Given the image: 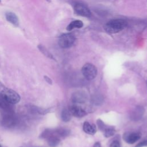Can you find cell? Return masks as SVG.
Here are the masks:
<instances>
[{
  "label": "cell",
  "instance_id": "obj_1",
  "mask_svg": "<svg viewBox=\"0 0 147 147\" xmlns=\"http://www.w3.org/2000/svg\"><path fill=\"white\" fill-rule=\"evenodd\" d=\"M126 24L127 23L125 20L116 19L108 22L105 25L104 28L109 33H116L124 29Z\"/></svg>",
  "mask_w": 147,
  "mask_h": 147
},
{
  "label": "cell",
  "instance_id": "obj_4",
  "mask_svg": "<svg viewBox=\"0 0 147 147\" xmlns=\"http://www.w3.org/2000/svg\"><path fill=\"white\" fill-rule=\"evenodd\" d=\"M75 41V36L72 33H65L62 34L59 39V45L62 48L71 47Z\"/></svg>",
  "mask_w": 147,
  "mask_h": 147
},
{
  "label": "cell",
  "instance_id": "obj_16",
  "mask_svg": "<svg viewBox=\"0 0 147 147\" xmlns=\"http://www.w3.org/2000/svg\"><path fill=\"white\" fill-rule=\"evenodd\" d=\"M61 119L64 122H67L69 121L71 118V114L70 111H69V110L64 109L61 111Z\"/></svg>",
  "mask_w": 147,
  "mask_h": 147
},
{
  "label": "cell",
  "instance_id": "obj_26",
  "mask_svg": "<svg viewBox=\"0 0 147 147\" xmlns=\"http://www.w3.org/2000/svg\"><path fill=\"white\" fill-rule=\"evenodd\" d=\"M93 147H101V145H100V144L98 142H96L94 144Z\"/></svg>",
  "mask_w": 147,
  "mask_h": 147
},
{
  "label": "cell",
  "instance_id": "obj_15",
  "mask_svg": "<svg viewBox=\"0 0 147 147\" xmlns=\"http://www.w3.org/2000/svg\"><path fill=\"white\" fill-rule=\"evenodd\" d=\"M83 25V22L80 20H75L71 22L67 27V30L70 31L74 28H81Z\"/></svg>",
  "mask_w": 147,
  "mask_h": 147
},
{
  "label": "cell",
  "instance_id": "obj_19",
  "mask_svg": "<svg viewBox=\"0 0 147 147\" xmlns=\"http://www.w3.org/2000/svg\"><path fill=\"white\" fill-rule=\"evenodd\" d=\"M32 109L33 111H34V113H36L37 114H41V115L46 114L49 112V109H44V108H41L36 106H32Z\"/></svg>",
  "mask_w": 147,
  "mask_h": 147
},
{
  "label": "cell",
  "instance_id": "obj_27",
  "mask_svg": "<svg viewBox=\"0 0 147 147\" xmlns=\"http://www.w3.org/2000/svg\"><path fill=\"white\" fill-rule=\"evenodd\" d=\"M0 147H2V146H1V145H0Z\"/></svg>",
  "mask_w": 147,
  "mask_h": 147
},
{
  "label": "cell",
  "instance_id": "obj_13",
  "mask_svg": "<svg viewBox=\"0 0 147 147\" xmlns=\"http://www.w3.org/2000/svg\"><path fill=\"white\" fill-rule=\"evenodd\" d=\"M46 139L47 140V142L48 145L51 147L57 146L60 142V139L59 137L55 133V131H53V133L51 135H49Z\"/></svg>",
  "mask_w": 147,
  "mask_h": 147
},
{
  "label": "cell",
  "instance_id": "obj_21",
  "mask_svg": "<svg viewBox=\"0 0 147 147\" xmlns=\"http://www.w3.org/2000/svg\"><path fill=\"white\" fill-rule=\"evenodd\" d=\"M97 125L98 126V127L99 129L102 131H104L108 127V126H107L105 124V123L100 119H98L97 120Z\"/></svg>",
  "mask_w": 147,
  "mask_h": 147
},
{
  "label": "cell",
  "instance_id": "obj_8",
  "mask_svg": "<svg viewBox=\"0 0 147 147\" xmlns=\"http://www.w3.org/2000/svg\"><path fill=\"white\" fill-rule=\"evenodd\" d=\"M69 111H70L71 115L75 117L81 118L86 115V111L83 109L81 107L78 105H72L69 107Z\"/></svg>",
  "mask_w": 147,
  "mask_h": 147
},
{
  "label": "cell",
  "instance_id": "obj_5",
  "mask_svg": "<svg viewBox=\"0 0 147 147\" xmlns=\"http://www.w3.org/2000/svg\"><path fill=\"white\" fill-rule=\"evenodd\" d=\"M1 93L13 105L17 103L21 99L20 95L17 92L11 89H4Z\"/></svg>",
  "mask_w": 147,
  "mask_h": 147
},
{
  "label": "cell",
  "instance_id": "obj_24",
  "mask_svg": "<svg viewBox=\"0 0 147 147\" xmlns=\"http://www.w3.org/2000/svg\"><path fill=\"white\" fill-rule=\"evenodd\" d=\"M147 146V140H145L140 142L135 147H143V146Z\"/></svg>",
  "mask_w": 147,
  "mask_h": 147
},
{
  "label": "cell",
  "instance_id": "obj_9",
  "mask_svg": "<svg viewBox=\"0 0 147 147\" xmlns=\"http://www.w3.org/2000/svg\"><path fill=\"white\" fill-rule=\"evenodd\" d=\"M0 108L5 112L13 111V105L10 103L1 93H0Z\"/></svg>",
  "mask_w": 147,
  "mask_h": 147
},
{
  "label": "cell",
  "instance_id": "obj_3",
  "mask_svg": "<svg viewBox=\"0 0 147 147\" xmlns=\"http://www.w3.org/2000/svg\"><path fill=\"white\" fill-rule=\"evenodd\" d=\"M82 72L86 79L90 80L96 77L97 75V69L94 65L91 63H86L83 66Z\"/></svg>",
  "mask_w": 147,
  "mask_h": 147
},
{
  "label": "cell",
  "instance_id": "obj_22",
  "mask_svg": "<svg viewBox=\"0 0 147 147\" xmlns=\"http://www.w3.org/2000/svg\"><path fill=\"white\" fill-rule=\"evenodd\" d=\"M92 102H93L94 104L98 105H99L100 103H102V98H101L99 96H94L92 98Z\"/></svg>",
  "mask_w": 147,
  "mask_h": 147
},
{
  "label": "cell",
  "instance_id": "obj_23",
  "mask_svg": "<svg viewBox=\"0 0 147 147\" xmlns=\"http://www.w3.org/2000/svg\"><path fill=\"white\" fill-rule=\"evenodd\" d=\"M110 147H121V144L119 141L115 140L111 143Z\"/></svg>",
  "mask_w": 147,
  "mask_h": 147
},
{
  "label": "cell",
  "instance_id": "obj_2",
  "mask_svg": "<svg viewBox=\"0 0 147 147\" xmlns=\"http://www.w3.org/2000/svg\"><path fill=\"white\" fill-rule=\"evenodd\" d=\"M1 123L4 127L11 128L16 126L18 123V119L17 117L14 114L13 111L5 112L2 117Z\"/></svg>",
  "mask_w": 147,
  "mask_h": 147
},
{
  "label": "cell",
  "instance_id": "obj_20",
  "mask_svg": "<svg viewBox=\"0 0 147 147\" xmlns=\"http://www.w3.org/2000/svg\"><path fill=\"white\" fill-rule=\"evenodd\" d=\"M103 132H104V135L106 137H110L114 134L115 130L113 127L108 126Z\"/></svg>",
  "mask_w": 147,
  "mask_h": 147
},
{
  "label": "cell",
  "instance_id": "obj_12",
  "mask_svg": "<svg viewBox=\"0 0 147 147\" xmlns=\"http://www.w3.org/2000/svg\"><path fill=\"white\" fill-rule=\"evenodd\" d=\"M5 18L6 20L12 24L13 26L17 27L19 26L20 21L18 16L13 12L7 11L5 13Z\"/></svg>",
  "mask_w": 147,
  "mask_h": 147
},
{
  "label": "cell",
  "instance_id": "obj_6",
  "mask_svg": "<svg viewBox=\"0 0 147 147\" xmlns=\"http://www.w3.org/2000/svg\"><path fill=\"white\" fill-rule=\"evenodd\" d=\"M71 100L75 103H83L87 100V95L83 91H76L71 95Z\"/></svg>",
  "mask_w": 147,
  "mask_h": 147
},
{
  "label": "cell",
  "instance_id": "obj_18",
  "mask_svg": "<svg viewBox=\"0 0 147 147\" xmlns=\"http://www.w3.org/2000/svg\"><path fill=\"white\" fill-rule=\"evenodd\" d=\"M38 48L40 51V52H42L45 56H47V57L50 58L51 59L55 60V58L53 57V55L49 52V51L47 50V49L45 47H44L42 45H38Z\"/></svg>",
  "mask_w": 147,
  "mask_h": 147
},
{
  "label": "cell",
  "instance_id": "obj_11",
  "mask_svg": "<svg viewBox=\"0 0 147 147\" xmlns=\"http://www.w3.org/2000/svg\"><path fill=\"white\" fill-rule=\"evenodd\" d=\"M124 140L129 144H134L141 138L140 133H126L123 135Z\"/></svg>",
  "mask_w": 147,
  "mask_h": 147
},
{
  "label": "cell",
  "instance_id": "obj_28",
  "mask_svg": "<svg viewBox=\"0 0 147 147\" xmlns=\"http://www.w3.org/2000/svg\"><path fill=\"white\" fill-rule=\"evenodd\" d=\"M0 2H1V0H0Z\"/></svg>",
  "mask_w": 147,
  "mask_h": 147
},
{
  "label": "cell",
  "instance_id": "obj_14",
  "mask_svg": "<svg viewBox=\"0 0 147 147\" xmlns=\"http://www.w3.org/2000/svg\"><path fill=\"white\" fill-rule=\"evenodd\" d=\"M83 129L85 133L91 135L94 134L96 131V129L95 125H91L87 121L84 122L83 125Z\"/></svg>",
  "mask_w": 147,
  "mask_h": 147
},
{
  "label": "cell",
  "instance_id": "obj_10",
  "mask_svg": "<svg viewBox=\"0 0 147 147\" xmlns=\"http://www.w3.org/2000/svg\"><path fill=\"white\" fill-rule=\"evenodd\" d=\"M144 113V109L141 106H137L130 113V117L132 121H137L140 119Z\"/></svg>",
  "mask_w": 147,
  "mask_h": 147
},
{
  "label": "cell",
  "instance_id": "obj_25",
  "mask_svg": "<svg viewBox=\"0 0 147 147\" xmlns=\"http://www.w3.org/2000/svg\"><path fill=\"white\" fill-rule=\"evenodd\" d=\"M44 79H45V81H46L47 82H48L49 84H52V80H51L48 76H44Z\"/></svg>",
  "mask_w": 147,
  "mask_h": 147
},
{
  "label": "cell",
  "instance_id": "obj_17",
  "mask_svg": "<svg viewBox=\"0 0 147 147\" xmlns=\"http://www.w3.org/2000/svg\"><path fill=\"white\" fill-rule=\"evenodd\" d=\"M55 133L60 137H64L67 136L69 134V130L67 129H65V128H58L55 129Z\"/></svg>",
  "mask_w": 147,
  "mask_h": 147
},
{
  "label": "cell",
  "instance_id": "obj_7",
  "mask_svg": "<svg viewBox=\"0 0 147 147\" xmlns=\"http://www.w3.org/2000/svg\"><path fill=\"white\" fill-rule=\"evenodd\" d=\"M75 13L81 16L89 17L91 16V12L89 9L83 4L77 3L74 7Z\"/></svg>",
  "mask_w": 147,
  "mask_h": 147
}]
</instances>
